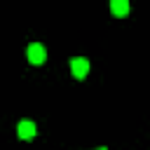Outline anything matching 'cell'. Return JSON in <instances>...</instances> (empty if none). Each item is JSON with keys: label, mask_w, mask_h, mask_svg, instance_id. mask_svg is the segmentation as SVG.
I'll return each instance as SVG.
<instances>
[{"label": "cell", "mask_w": 150, "mask_h": 150, "mask_svg": "<svg viewBox=\"0 0 150 150\" xmlns=\"http://www.w3.org/2000/svg\"><path fill=\"white\" fill-rule=\"evenodd\" d=\"M16 134H19V138L30 141V138L35 136V124H33L30 120H21V122L16 124Z\"/></svg>", "instance_id": "3957f363"}, {"label": "cell", "mask_w": 150, "mask_h": 150, "mask_svg": "<svg viewBox=\"0 0 150 150\" xmlns=\"http://www.w3.org/2000/svg\"><path fill=\"white\" fill-rule=\"evenodd\" d=\"M28 61H30L33 66L45 63V61H47V49H45L40 42H33V45L28 47Z\"/></svg>", "instance_id": "6da1fadb"}, {"label": "cell", "mask_w": 150, "mask_h": 150, "mask_svg": "<svg viewBox=\"0 0 150 150\" xmlns=\"http://www.w3.org/2000/svg\"><path fill=\"white\" fill-rule=\"evenodd\" d=\"M70 73H73V77H77V80H84L87 73H89V61H87V59H73V61H70Z\"/></svg>", "instance_id": "7a4b0ae2"}, {"label": "cell", "mask_w": 150, "mask_h": 150, "mask_svg": "<svg viewBox=\"0 0 150 150\" xmlns=\"http://www.w3.org/2000/svg\"><path fill=\"white\" fill-rule=\"evenodd\" d=\"M96 150H108V148H96Z\"/></svg>", "instance_id": "5b68a950"}, {"label": "cell", "mask_w": 150, "mask_h": 150, "mask_svg": "<svg viewBox=\"0 0 150 150\" xmlns=\"http://www.w3.org/2000/svg\"><path fill=\"white\" fill-rule=\"evenodd\" d=\"M110 9L115 16H127L129 14V0H110Z\"/></svg>", "instance_id": "277c9868"}]
</instances>
